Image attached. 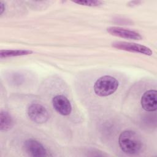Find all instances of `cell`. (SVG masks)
<instances>
[{
	"label": "cell",
	"mask_w": 157,
	"mask_h": 157,
	"mask_svg": "<svg viewBox=\"0 0 157 157\" xmlns=\"http://www.w3.org/2000/svg\"><path fill=\"white\" fill-rule=\"evenodd\" d=\"M118 144L121 150L128 155H136L142 148V142L139 135L131 130L123 131L119 136Z\"/></svg>",
	"instance_id": "obj_1"
},
{
	"label": "cell",
	"mask_w": 157,
	"mask_h": 157,
	"mask_svg": "<svg viewBox=\"0 0 157 157\" xmlns=\"http://www.w3.org/2000/svg\"><path fill=\"white\" fill-rule=\"evenodd\" d=\"M119 85L118 80L110 75L99 78L94 85V91L99 96H107L116 91Z\"/></svg>",
	"instance_id": "obj_2"
},
{
	"label": "cell",
	"mask_w": 157,
	"mask_h": 157,
	"mask_svg": "<svg viewBox=\"0 0 157 157\" xmlns=\"http://www.w3.org/2000/svg\"><path fill=\"white\" fill-rule=\"evenodd\" d=\"M27 114L29 118L34 123H44L49 118L47 110L41 104L33 103L28 108Z\"/></svg>",
	"instance_id": "obj_3"
},
{
	"label": "cell",
	"mask_w": 157,
	"mask_h": 157,
	"mask_svg": "<svg viewBox=\"0 0 157 157\" xmlns=\"http://www.w3.org/2000/svg\"><path fill=\"white\" fill-rule=\"evenodd\" d=\"M23 148L25 152L31 156L44 157L50 156L44 146L40 142L33 139L26 140L24 142Z\"/></svg>",
	"instance_id": "obj_4"
},
{
	"label": "cell",
	"mask_w": 157,
	"mask_h": 157,
	"mask_svg": "<svg viewBox=\"0 0 157 157\" xmlns=\"http://www.w3.org/2000/svg\"><path fill=\"white\" fill-rule=\"evenodd\" d=\"M112 45L114 48H116L119 50L134 53H139L148 56H150L153 53L151 50L150 48L136 43L118 41L112 43Z\"/></svg>",
	"instance_id": "obj_5"
},
{
	"label": "cell",
	"mask_w": 157,
	"mask_h": 157,
	"mask_svg": "<svg viewBox=\"0 0 157 157\" xmlns=\"http://www.w3.org/2000/svg\"><path fill=\"white\" fill-rule=\"evenodd\" d=\"M52 104L55 110L62 115H68L72 111L70 101L63 95L55 96L52 99Z\"/></svg>",
	"instance_id": "obj_6"
},
{
	"label": "cell",
	"mask_w": 157,
	"mask_h": 157,
	"mask_svg": "<svg viewBox=\"0 0 157 157\" xmlns=\"http://www.w3.org/2000/svg\"><path fill=\"white\" fill-rule=\"evenodd\" d=\"M157 92L154 90L145 91L141 98V105L147 112H154L157 109Z\"/></svg>",
	"instance_id": "obj_7"
},
{
	"label": "cell",
	"mask_w": 157,
	"mask_h": 157,
	"mask_svg": "<svg viewBox=\"0 0 157 157\" xmlns=\"http://www.w3.org/2000/svg\"><path fill=\"white\" fill-rule=\"evenodd\" d=\"M107 31L111 35L125 39L132 40H140L142 38L141 35L139 33L135 31L129 30L121 27H109L107 29Z\"/></svg>",
	"instance_id": "obj_8"
},
{
	"label": "cell",
	"mask_w": 157,
	"mask_h": 157,
	"mask_svg": "<svg viewBox=\"0 0 157 157\" xmlns=\"http://www.w3.org/2000/svg\"><path fill=\"white\" fill-rule=\"evenodd\" d=\"M13 121L11 116L6 112L2 110L0 113V129L1 131H7L12 128Z\"/></svg>",
	"instance_id": "obj_9"
},
{
	"label": "cell",
	"mask_w": 157,
	"mask_h": 157,
	"mask_svg": "<svg viewBox=\"0 0 157 157\" xmlns=\"http://www.w3.org/2000/svg\"><path fill=\"white\" fill-rule=\"evenodd\" d=\"M33 53V51L29 50H1L0 51V58H6L18 56L28 55Z\"/></svg>",
	"instance_id": "obj_10"
},
{
	"label": "cell",
	"mask_w": 157,
	"mask_h": 157,
	"mask_svg": "<svg viewBox=\"0 0 157 157\" xmlns=\"http://www.w3.org/2000/svg\"><path fill=\"white\" fill-rule=\"evenodd\" d=\"M74 3L80 4L82 6H91V7H95L98 6L102 4V2L101 1H74Z\"/></svg>",
	"instance_id": "obj_11"
},
{
	"label": "cell",
	"mask_w": 157,
	"mask_h": 157,
	"mask_svg": "<svg viewBox=\"0 0 157 157\" xmlns=\"http://www.w3.org/2000/svg\"><path fill=\"white\" fill-rule=\"evenodd\" d=\"M5 10V7H4V4L2 2H0V14H2L3 12Z\"/></svg>",
	"instance_id": "obj_12"
}]
</instances>
